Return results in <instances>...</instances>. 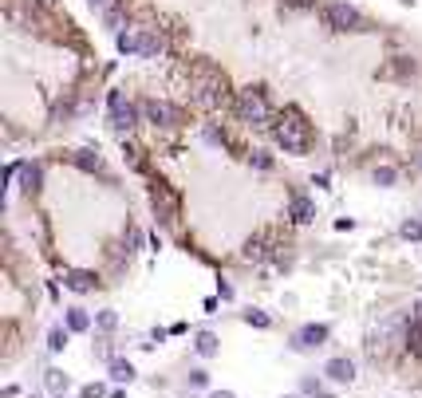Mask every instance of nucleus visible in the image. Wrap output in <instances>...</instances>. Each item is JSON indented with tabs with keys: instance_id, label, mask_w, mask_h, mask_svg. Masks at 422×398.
Masks as SVG:
<instances>
[{
	"instance_id": "1",
	"label": "nucleus",
	"mask_w": 422,
	"mask_h": 398,
	"mask_svg": "<svg viewBox=\"0 0 422 398\" xmlns=\"http://www.w3.org/2000/svg\"><path fill=\"white\" fill-rule=\"evenodd\" d=\"M272 134H276V142L284 146V154H304V150L312 146V127L304 122L300 110H284L281 119H276V127H272Z\"/></svg>"
},
{
	"instance_id": "2",
	"label": "nucleus",
	"mask_w": 422,
	"mask_h": 398,
	"mask_svg": "<svg viewBox=\"0 0 422 398\" xmlns=\"http://www.w3.org/2000/svg\"><path fill=\"white\" fill-rule=\"evenodd\" d=\"M237 115H241L245 122H252V127L269 122V119H272V110H269V99H264V91H257V87L241 91V99H237Z\"/></svg>"
},
{
	"instance_id": "3",
	"label": "nucleus",
	"mask_w": 422,
	"mask_h": 398,
	"mask_svg": "<svg viewBox=\"0 0 422 398\" xmlns=\"http://www.w3.org/2000/svg\"><path fill=\"white\" fill-rule=\"evenodd\" d=\"M324 20H328V28H335V32H352V28L363 24V16L352 8V4H328V8H324Z\"/></svg>"
},
{
	"instance_id": "4",
	"label": "nucleus",
	"mask_w": 422,
	"mask_h": 398,
	"mask_svg": "<svg viewBox=\"0 0 422 398\" xmlns=\"http://www.w3.org/2000/svg\"><path fill=\"white\" fill-rule=\"evenodd\" d=\"M107 103H111V122H115V127H119V130H131L134 122H139L142 107H134V103H127V99H122V95H119V91H111V99H107Z\"/></svg>"
},
{
	"instance_id": "5",
	"label": "nucleus",
	"mask_w": 422,
	"mask_h": 398,
	"mask_svg": "<svg viewBox=\"0 0 422 398\" xmlns=\"http://www.w3.org/2000/svg\"><path fill=\"white\" fill-rule=\"evenodd\" d=\"M142 115H146V122H154V127H178V107H170V103L162 99H146L142 103Z\"/></svg>"
},
{
	"instance_id": "6",
	"label": "nucleus",
	"mask_w": 422,
	"mask_h": 398,
	"mask_svg": "<svg viewBox=\"0 0 422 398\" xmlns=\"http://www.w3.org/2000/svg\"><path fill=\"white\" fill-rule=\"evenodd\" d=\"M154 210H158V217L162 221H174L178 217V198H174L170 193V186H166V181H154Z\"/></svg>"
},
{
	"instance_id": "7",
	"label": "nucleus",
	"mask_w": 422,
	"mask_h": 398,
	"mask_svg": "<svg viewBox=\"0 0 422 398\" xmlns=\"http://www.w3.org/2000/svg\"><path fill=\"white\" fill-rule=\"evenodd\" d=\"M324 339H328V328H324V323H304V328L292 335V347H296V351H312V347H320Z\"/></svg>"
},
{
	"instance_id": "8",
	"label": "nucleus",
	"mask_w": 422,
	"mask_h": 398,
	"mask_svg": "<svg viewBox=\"0 0 422 398\" xmlns=\"http://www.w3.org/2000/svg\"><path fill=\"white\" fill-rule=\"evenodd\" d=\"M324 375L332 378V383H352V378H355V363H352V359H328Z\"/></svg>"
},
{
	"instance_id": "9",
	"label": "nucleus",
	"mask_w": 422,
	"mask_h": 398,
	"mask_svg": "<svg viewBox=\"0 0 422 398\" xmlns=\"http://www.w3.org/2000/svg\"><path fill=\"white\" fill-rule=\"evenodd\" d=\"M193 351H198L201 359H213V355H217V335H213V331H198V339H193Z\"/></svg>"
},
{
	"instance_id": "10",
	"label": "nucleus",
	"mask_w": 422,
	"mask_h": 398,
	"mask_svg": "<svg viewBox=\"0 0 422 398\" xmlns=\"http://www.w3.org/2000/svg\"><path fill=\"white\" fill-rule=\"evenodd\" d=\"M134 51H139V56H158L162 40H158V36H151V32H142V36H134Z\"/></svg>"
},
{
	"instance_id": "11",
	"label": "nucleus",
	"mask_w": 422,
	"mask_h": 398,
	"mask_svg": "<svg viewBox=\"0 0 422 398\" xmlns=\"http://www.w3.org/2000/svg\"><path fill=\"white\" fill-rule=\"evenodd\" d=\"M312 217H316V205H312L308 198H292V221H300V225H308Z\"/></svg>"
},
{
	"instance_id": "12",
	"label": "nucleus",
	"mask_w": 422,
	"mask_h": 398,
	"mask_svg": "<svg viewBox=\"0 0 422 398\" xmlns=\"http://www.w3.org/2000/svg\"><path fill=\"white\" fill-rule=\"evenodd\" d=\"M71 162H75L79 169H91V174H95V169H103V158H99V154H91V150H75V154H71Z\"/></svg>"
},
{
	"instance_id": "13",
	"label": "nucleus",
	"mask_w": 422,
	"mask_h": 398,
	"mask_svg": "<svg viewBox=\"0 0 422 398\" xmlns=\"http://www.w3.org/2000/svg\"><path fill=\"white\" fill-rule=\"evenodd\" d=\"M264 245H269V237H249V240H245V260H264V257H269Z\"/></svg>"
},
{
	"instance_id": "14",
	"label": "nucleus",
	"mask_w": 422,
	"mask_h": 398,
	"mask_svg": "<svg viewBox=\"0 0 422 398\" xmlns=\"http://www.w3.org/2000/svg\"><path fill=\"white\" fill-rule=\"evenodd\" d=\"M68 288L71 292H91L95 288V276H91V272H68Z\"/></svg>"
},
{
	"instance_id": "15",
	"label": "nucleus",
	"mask_w": 422,
	"mask_h": 398,
	"mask_svg": "<svg viewBox=\"0 0 422 398\" xmlns=\"http://www.w3.org/2000/svg\"><path fill=\"white\" fill-rule=\"evenodd\" d=\"M407 347H411L414 355H422V319H411V323H407Z\"/></svg>"
},
{
	"instance_id": "16",
	"label": "nucleus",
	"mask_w": 422,
	"mask_h": 398,
	"mask_svg": "<svg viewBox=\"0 0 422 398\" xmlns=\"http://www.w3.org/2000/svg\"><path fill=\"white\" fill-rule=\"evenodd\" d=\"M68 328L71 331H87L91 328V316L83 308H68Z\"/></svg>"
},
{
	"instance_id": "17",
	"label": "nucleus",
	"mask_w": 422,
	"mask_h": 398,
	"mask_svg": "<svg viewBox=\"0 0 422 398\" xmlns=\"http://www.w3.org/2000/svg\"><path fill=\"white\" fill-rule=\"evenodd\" d=\"M111 378H115V383H131L134 367H131V363H122V359H115V363H111Z\"/></svg>"
},
{
	"instance_id": "18",
	"label": "nucleus",
	"mask_w": 422,
	"mask_h": 398,
	"mask_svg": "<svg viewBox=\"0 0 422 398\" xmlns=\"http://www.w3.org/2000/svg\"><path fill=\"white\" fill-rule=\"evenodd\" d=\"M20 174H24V189L36 193L40 189V166H20Z\"/></svg>"
},
{
	"instance_id": "19",
	"label": "nucleus",
	"mask_w": 422,
	"mask_h": 398,
	"mask_svg": "<svg viewBox=\"0 0 422 398\" xmlns=\"http://www.w3.org/2000/svg\"><path fill=\"white\" fill-rule=\"evenodd\" d=\"M44 383H48V390H51V394L68 390V375H63V371H48V378H44Z\"/></svg>"
},
{
	"instance_id": "20",
	"label": "nucleus",
	"mask_w": 422,
	"mask_h": 398,
	"mask_svg": "<svg viewBox=\"0 0 422 398\" xmlns=\"http://www.w3.org/2000/svg\"><path fill=\"white\" fill-rule=\"evenodd\" d=\"M63 347H68V331H63V328H51V331H48V351H63Z\"/></svg>"
},
{
	"instance_id": "21",
	"label": "nucleus",
	"mask_w": 422,
	"mask_h": 398,
	"mask_svg": "<svg viewBox=\"0 0 422 398\" xmlns=\"http://www.w3.org/2000/svg\"><path fill=\"white\" fill-rule=\"evenodd\" d=\"M95 323H99L103 331H115V328H119V316H115V312H99V316H95Z\"/></svg>"
},
{
	"instance_id": "22",
	"label": "nucleus",
	"mask_w": 422,
	"mask_h": 398,
	"mask_svg": "<svg viewBox=\"0 0 422 398\" xmlns=\"http://www.w3.org/2000/svg\"><path fill=\"white\" fill-rule=\"evenodd\" d=\"M402 237H407V240H422V225H418V221H407V225H402Z\"/></svg>"
},
{
	"instance_id": "23",
	"label": "nucleus",
	"mask_w": 422,
	"mask_h": 398,
	"mask_svg": "<svg viewBox=\"0 0 422 398\" xmlns=\"http://www.w3.org/2000/svg\"><path fill=\"white\" fill-rule=\"evenodd\" d=\"M375 181H379V186H391V181H395V169H391V166H379V169H375Z\"/></svg>"
},
{
	"instance_id": "24",
	"label": "nucleus",
	"mask_w": 422,
	"mask_h": 398,
	"mask_svg": "<svg viewBox=\"0 0 422 398\" xmlns=\"http://www.w3.org/2000/svg\"><path fill=\"white\" fill-rule=\"evenodd\" d=\"M245 319L257 323V328H269V316H264V312H245Z\"/></svg>"
},
{
	"instance_id": "25",
	"label": "nucleus",
	"mask_w": 422,
	"mask_h": 398,
	"mask_svg": "<svg viewBox=\"0 0 422 398\" xmlns=\"http://www.w3.org/2000/svg\"><path fill=\"white\" fill-rule=\"evenodd\" d=\"M190 383H193V387H205V383H210V375H205V371H190Z\"/></svg>"
},
{
	"instance_id": "26",
	"label": "nucleus",
	"mask_w": 422,
	"mask_h": 398,
	"mask_svg": "<svg viewBox=\"0 0 422 398\" xmlns=\"http://www.w3.org/2000/svg\"><path fill=\"white\" fill-rule=\"evenodd\" d=\"M119 51H134V36H119Z\"/></svg>"
},
{
	"instance_id": "27",
	"label": "nucleus",
	"mask_w": 422,
	"mask_h": 398,
	"mask_svg": "<svg viewBox=\"0 0 422 398\" xmlns=\"http://www.w3.org/2000/svg\"><path fill=\"white\" fill-rule=\"evenodd\" d=\"M83 398H103V387H83Z\"/></svg>"
},
{
	"instance_id": "28",
	"label": "nucleus",
	"mask_w": 422,
	"mask_h": 398,
	"mask_svg": "<svg viewBox=\"0 0 422 398\" xmlns=\"http://www.w3.org/2000/svg\"><path fill=\"white\" fill-rule=\"evenodd\" d=\"M288 4H296V8H312L316 0H288Z\"/></svg>"
},
{
	"instance_id": "29",
	"label": "nucleus",
	"mask_w": 422,
	"mask_h": 398,
	"mask_svg": "<svg viewBox=\"0 0 422 398\" xmlns=\"http://www.w3.org/2000/svg\"><path fill=\"white\" fill-rule=\"evenodd\" d=\"M91 8H107V4H111V0H87Z\"/></svg>"
},
{
	"instance_id": "30",
	"label": "nucleus",
	"mask_w": 422,
	"mask_h": 398,
	"mask_svg": "<svg viewBox=\"0 0 422 398\" xmlns=\"http://www.w3.org/2000/svg\"><path fill=\"white\" fill-rule=\"evenodd\" d=\"M210 398H233V394H229V390H213Z\"/></svg>"
},
{
	"instance_id": "31",
	"label": "nucleus",
	"mask_w": 422,
	"mask_h": 398,
	"mask_svg": "<svg viewBox=\"0 0 422 398\" xmlns=\"http://www.w3.org/2000/svg\"><path fill=\"white\" fill-rule=\"evenodd\" d=\"M411 319H422V300L414 304V316H411Z\"/></svg>"
},
{
	"instance_id": "32",
	"label": "nucleus",
	"mask_w": 422,
	"mask_h": 398,
	"mask_svg": "<svg viewBox=\"0 0 422 398\" xmlns=\"http://www.w3.org/2000/svg\"><path fill=\"white\" fill-rule=\"evenodd\" d=\"M284 398H296V394H284Z\"/></svg>"
},
{
	"instance_id": "33",
	"label": "nucleus",
	"mask_w": 422,
	"mask_h": 398,
	"mask_svg": "<svg viewBox=\"0 0 422 398\" xmlns=\"http://www.w3.org/2000/svg\"><path fill=\"white\" fill-rule=\"evenodd\" d=\"M320 398H324V394H320Z\"/></svg>"
}]
</instances>
